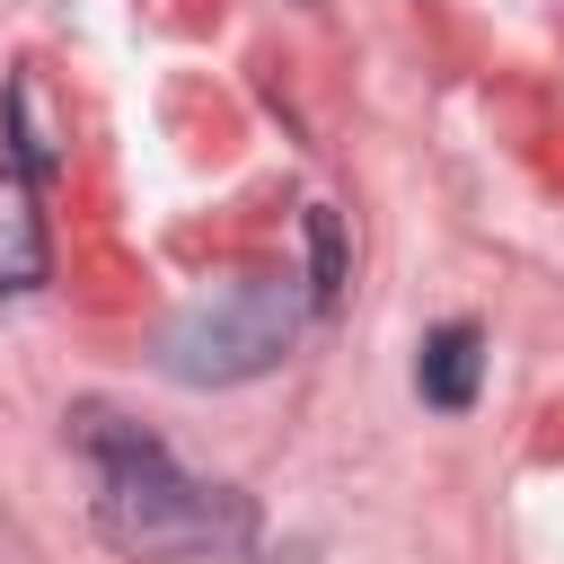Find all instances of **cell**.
Masks as SVG:
<instances>
[{
  "label": "cell",
  "instance_id": "cell-4",
  "mask_svg": "<svg viewBox=\"0 0 564 564\" xmlns=\"http://www.w3.org/2000/svg\"><path fill=\"white\" fill-rule=\"evenodd\" d=\"M53 273V238L35 212V185L18 167H0V291H35Z\"/></svg>",
  "mask_w": 564,
  "mask_h": 564
},
{
  "label": "cell",
  "instance_id": "cell-1",
  "mask_svg": "<svg viewBox=\"0 0 564 564\" xmlns=\"http://www.w3.org/2000/svg\"><path fill=\"white\" fill-rule=\"evenodd\" d=\"M70 432L97 458V538L115 555L176 564V555H229V546H247V529H256L247 494L185 476L141 423H123L106 405H79Z\"/></svg>",
  "mask_w": 564,
  "mask_h": 564
},
{
  "label": "cell",
  "instance_id": "cell-2",
  "mask_svg": "<svg viewBox=\"0 0 564 564\" xmlns=\"http://www.w3.org/2000/svg\"><path fill=\"white\" fill-rule=\"evenodd\" d=\"M308 300L291 291V273H229L212 291H194L167 326H159V370L176 388H238V379H264L291 335H300Z\"/></svg>",
  "mask_w": 564,
  "mask_h": 564
},
{
  "label": "cell",
  "instance_id": "cell-5",
  "mask_svg": "<svg viewBox=\"0 0 564 564\" xmlns=\"http://www.w3.org/2000/svg\"><path fill=\"white\" fill-rule=\"evenodd\" d=\"M9 141H18V176L62 167V115H53V97H44V79H35V70H18V79H9Z\"/></svg>",
  "mask_w": 564,
  "mask_h": 564
},
{
  "label": "cell",
  "instance_id": "cell-3",
  "mask_svg": "<svg viewBox=\"0 0 564 564\" xmlns=\"http://www.w3.org/2000/svg\"><path fill=\"white\" fill-rule=\"evenodd\" d=\"M414 388H423V405L467 414V405H476V388H485V335H476L467 317L432 326V335H423V352H414Z\"/></svg>",
  "mask_w": 564,
  "mask_h": 564
},
{
  "label": "cell",
  "instance_id": "cell-6",
  "mask_svg": "<svg viewBox=\"0 0 564 564\" xmlns=\"http://www.w3.org/2000/svg\"><path fill=\"white\" fill-rule=\"evenodd\" d=\"M344 300V212H308V308H335Z\"/></svg>",
  "mask_w": 564,
  "mask_h": 564
}]
</instances>
